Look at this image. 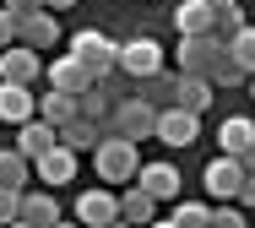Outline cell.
<instances>
[{"label":"cell","instance_id":"19","mask_svg":"<svg viewBox=\"0 0 255 228\" xmlns=\"http://www.w3.org/2000/svg\"><path fill=\"white\" fill-rule=\"evenodd\" d=\"M212 82H206L201 71H185L179 82H174V104H185V109H196V114H206V104H212Z\"/></svg>","mask_w":255,"mask_h":228},{"label":"cell","instance_id":"21","mask_svg":"<svg viewBox=\"0 0 255 228\" xmlns=\"http://www.w3.org/2000/svg\"><path fill=\"white\" fill-rule=\"evenodd\" d=\"M212 16H217V11H212L206 0H179V11H174V27H179L185 38H190V33H212Z\"/></svg>","mask_w":255,"mask_h":228},{"label":"cell","instance_id":"7","mask_svg":"<svg viewBox=\"0 0 255 228\" xmlns=\"http://www.w3.org/2000/svg\"><path fill=\"white\" fill-rule=\"evenodd\" d=\"M228 55V44H223V38H212V33H190V38H179V71H212V65H217V60Z\"/></svg>","mask_w":255,"mask_h":228},{"label":"cell","instance_id":"26","mask_svg":"<svg viewBox=\"0 0 255 228\" xmlns=\"http://www.w3.org/2000/svg\"><path fill=\"white\" fill-rule=\"evenodd\" d=\"M206 82H212V87H245V82H250V71H245L234 55H223L212 71H206Z\"/></svg>","mask_w":255,"mask_h":228},{"label":"cell","instance_id":"4","mask_svg":"<svg viewBox=\"0 0 255 228\" xmlns=\"http://www.w3.org/2000/svg\"><path fill=\"white\" fill-rule=\"evenodd\" d=\"M71 55L82 60L93 76H103V71H114V55H120V44H114L109 33H98V27H82V33H71Z\"/></svg>","mask_w":255,"mask_h":228},{"label":"cell","instance_id":"6","mask_svg":"<svg viewBox=\"0 0 255 228\" xmlns=\"http://www.w3.org/2000/svg\"><path fill=\"white\" fill-rule=\"evenodd\" d=\"M114 65H120V76H152V71H163V49H157V38H130V44H120V55H114Z\"/></svg>","mask_w":255,"mask_h":228},{"label":"cell","instance_id":"8","mask_svg":"<svg viewBox=\"0 0 255 228\" xmlns=\"http://www.w3.org/2000/svg\"><path fill=\"white\" fill-rule=\"evenodd\" d=\"M38 76H44L38 49H27V44H5V49H0V82H22V87H33Z\"/></svg>","mask_w":255,"mask_h":228},{"label":"cell","instance_id":"31","mask_svg":"<svg viewBox=\"0 0 255 228\" xmlns=\"http://www.w3.org/2000/svg\"><path fill=\"white\" fill-rule=\"evenodd\" d=\"M16 196H22V190L0 185V223H16Z\"/></svg>","mask_w":255,"mask_h":228},{"label":"cell","instance_id":"15","mask_svg":"<svg viewBox=\"0 0 255 228\" xmlns=\"http://www.w3.org/2000/svg\"><path fill=\"white\" fill-rule=\"evenodd\" d=\"M38 104H33V87H22V82H0V119L5 125H22V119H33Z\"/></svg>","mask_w":255,"mask_h":228},{"label":"cell","instance_id":"27","mask_svg":"<svg viewBox=\"0 0 255 228\" xmlns=\"http://www.w3.org/2000/svg\"><path fill=\"white\" fill-rule=\"evenodd\" d=\"M141 82H147V93H141L147 104H157V109H168V104H174V82H179V76H168V71H152V76H141Z\"/></svg>","mask_w":255,"mask_h":228},{"label":"cell","instance_id":"34","mask_svg":"<svg viewBox=\"0 0 255 228\" xmlns=\"http://www.w3.org/2000/svg\"><path fill=\"white\" fill-rule=\"evenodd\" d=\"M234 201H239V207H255V174H245V185H239Z\"/></svg>","mask_w":255,"mask_h":228},{"label":"cell","instance_id":"5","mask_svg":"<svg viewBox=\"0 0 255 228\" xmlns=\"http://www.w3.org/2000/svg\"><path fill=\"white\" fill-rule=\"evenodd\" d=\"M65 33H60V22H54L49 5H38V11H27V16H16V44H27V49H54Z\"/></svg>","mask_w":255,"mask_h":228},{"label":"cell","instance_id":"2","mask_svg":"<svg viewBox=\"0 0 255 228\" xmlns=\"http://www.w3.org/2000/svg\"><path fill=\"white\" fill-rule=\"evenodd\" d=\"M103 130H114V136H130V141L141 147V141L157 130V104H147L141 93H136V98H120V104L109 109V119H103Z\"/></svg>","mask_w":255,"mask_h":228},{"label":"cell","instance_id":"32","mask_svg":"<svg viewBox=\"0 0 255 228\" xmlns=\"http://www.w3.org/2000/svg\"><path fill=\"white\" fill-rule=\"evenodd\" d=\"M5 44H16V16L0 5V49H5Z\"/></svg>","mask_w":255,"mask_h":228},{"label":"cell","instance_id":"28","mask_svg":"<svg viewBox=\"0 0 255 228\" xmlns=\"http://www.w3.org/2000/svg\"><path fill=\"white\" fill-rule=\"evenodd\" d=\"M228 55H234V60H239V65L255 76V27H250V22H245V27L228 38Z\"/></svg>","mask_w":255,"mask_h":228},{"label":"cell","instance_id":"1","mask_svg":"<svg viewBox=\"0 0 255 228\" xmlns=\"http://www.w3.org/2000/svg\"><path fill=\"white\" fill-rule=\"evenodd\" d=\"M93 169H98L109 185H130L136 169H141V152H136V141H130V136L103 130V141L93 147Z\"/></svg>","mask_w":255,"mask_h":228},{"label":"cell","instance_id":"9","mask_svg":"<svg viewBox=\"0 0 255 228\" xmlns=\"http://www.w3.org/2000/svg\"><path fill=\"white\" fill-rule=\"evenodd\" d=\"M201 179H206V190H212L217 201H234V196H239V185H245V163H239L234 152H217V158L206 163Z\"/></svg>","mask_w":255,"mask_h":228},{"label":"cell","instance_id":"37","mask_svg":"<svg viewBox=\"0 0 255 228\" xmlns=\"http://www.w3.org/2000/svg\"><path fill=\"white\" fill-rule=\"evenodd\" d=\"M250 93H255V76H250Z\"/></svg>","mask_w":255,"mask_h":228},{"label":"cell","instance_id":"17","mask_svg":"<svg viewBox=\"0 0 255 228\" xmlns=\"http://www.w3.org/2000/svg\"><path fill=\"white\" fill-rule=\"evenodd\" d=\"M33 174H38V179H44V185H65V179H71V174H76V152H71V147H65V141H54L49 152H44V158H38V163H33Z\"/></svg>","mask_w":255,"mask_h":228},{"label":"cell","instance_id":"24","mask_svg":"<svg viewBox=\"0 0 255 228\" xmlns=\"http://www.w3.org/2000/svg\"><path fill=\"white\" fill-rule=\"evenodd\" d=\"M168 223L174 228H212V207H206V201H179V196H174Z\"/></svg>","mask_w":255,"mask_h":228},{"label":"cell","instance_id":"10","mask_svg":"<svg viewBox=\"0 0 255 228\" xmlns=\"http://www.w3.org/2000/svg\"><path fill=\"white\" fill-rule=\"evenodd\" d=\"M16 223H22V228H54V223H60V201L49 196V185L16 196Z\"/></svg>","mask_w":255,"mask_h":228},{"label":"cell","instance_id":"36","mask_svg":"<svg viewBox=\"0 0 255 228\" xmlns=\"http://www.w3.org/2000/svg\"><path fill=\"white\" fill-rule=\"evenodd\" d=\"M206 5H212V11H223V5H239V0H206Z\"/></svg>","mask_w":255,"mask_h":228},{"label":"cell","instance_id":"30","mask_svg":"<svg viewBox=\"0 0 255 228\" xmlns=\"http://www.w3.org/2000/svg\"><path fill=\"white\" fill-rule=\"evenodd\" d=\"M212 228H245V212H239V207H223V201H217V207H212Z\"/></svg>","mask_w":255,"mask_h":228},{"label":"cell","instance_id":"14","mask_svg":"<svg viewBox=\"0 0 255 228\" xmlns=\"http://www.w3.org/2000/svg\"><path fill=\"white\" fill-rule=\"evenodd\" d=\"M60 141H65L76 158H93V147L103 141V119H82V114L65 119V125H60Z\"/></svg>","mask_w":255,"mask_h":228},{"label":"cell","instance_id":"16","mask_svg":"<svg viewBox=\"0 0 255 228\" xmlns=\"http://www.w3.org/2000/svg\"><path fill=\"white\" fill-rule=\"evenodd\" d=\"M136 185L152 190L157 201H174V196H179V169H174V163H141V169H136Z\"/></svg>","mask_w":255,"mask_h":228},{"label":"cell","instance_id":"11","mask_svg":"<svg viewBox=\"0 0 255 228\" xmlns=\"http://www.w3.org/2000/svg\"><path fill=\"white\" fill-rule=\"evenodd\" d=\"M76 223L82 228H109L120 223V196H109V190H87V196H76Z\"/></svg>","mask_w":255,"mask_h":228},{"label":"cell","instance_id":"35","mask_svg":"<svg viewBox=\"0 0 255 228\" xmlns=\"http://www.w3.org/2000/svg\"><path fill=\"white\" fill-rule=\"evenodd\" d=\"M44 5H49V11H71L76 0H44Z\"/></svg>","mask_w":255,"mask_h":228},{"label":"cell","instance_id":"23","mask_svg":"<svg viewBox=\"0 0 255 228\" xmlns=\"http://www.w3.org/2000/svg\"><path fill=\"white\" fill-rule=\"evenodd\" d=\"M38 119H49L54 130H60L65 119H76V93H60V87H49V93H44V104H38Z\"/></svg>","mask_w":255,"mask_h":228},{"label":"cell","instance_id":"22","mask_svg":"<svg viewBox=\"0 0 255 228\" xmlns=\"http://www.w3.org/2000/svg\"><path fill=\"white\" fill-rule=\"evenodd\" d=\"M27 179H33V158H22L16 147H0V185L27 190Z\"/></svg>","mask_w":255,"mask_h":228},{"label":"cell","instance_id":"25","mask_svg":"<svg viewBox=\"0 0 255 228\" xmlns=\"http://www.w3.org/2000/svg\"><path fill=\"white\" fill-rule=\"evenodd\" d=\"M109 109H114V98L103 93L98 82H93L87 93H76V114H82V119H109Z\"/></svg>","mask_w":255,"mask_h":228},{"label":"cell","instance_id":"18","mask_svg":"<svg viewBox=\"0 0 255 228\" xmlns=\"http://www.w3.org/2000/svg\"><path fill=\"white\" fill-rule=\"evenodd\" d=\"M157 201L152 190H141V185H125V196H120V223H152L157 218Z\"/></svg>","mask_w":255,"mask_h":228},{"label":"cell","instance_id":"13","mask_svg":"<svg viewBox=\"0 0 255 228\" xmlns=\"http://www.w3.org/2000/svg\"><path fill=\"white\" fill-rule=\"evenodd\" d=\"M54 141H60V130H54L49 119H38V114H33V119H22V125H16V152H22V158H33V163H38V158H44V152H49Z\"/></svg>","mask_w":255,"mask_h":228},{"label":"cell","instance_id":"12","mask_svg":"<svg viewBox=\"0 0 255 228\" xmlns=\"http://www.w3.org/2000/svg\"><path fill=\"white\" fill-rule=\"evenodd\" d=\"M44 76H49V87H60V93H87V87L98 82V76H93V71H87V65H82L76 55L49 60V65H44Z\"/></svg>","mask_w":255,"mask_h":228},{"label":"cell","instance_id":"20","mask_svg":"<svg viewBox=\"0 0 255 228\" xmlns=\"http://www.w3.org/2000/svg\"><path fill=\"white\" fill-rule=\"evenodd\" d=\"M250 141H255V119H245V114H228V119L217 125V152H234V158H239Z\"/></svg>","mask_w":255,"mask_h":228},{"label":"cell","instance_id":"3","mask_svg":"<svg viewBox=\"0 0 255 228\" xmlns=\"http://www.w3.org/2000/svg\"><path fill=\"white\" fill-rule=\"evenodd\" d=\"M157 141L168 147V152H179V147H190L196 136H201V114L185 109V104H168V109H157Z\"/></svg>","mask_w":255,"mask_h":228},{"label":"cell","instance_id":"33","mask_svg":"<svg viewBox=\"0 0 255 228\" xmlns=\"http://www.w3.org/2000/svg\"><path fill=\"white\" fill-rule=\"evenodd\" d=\"M0 5H5V11H11V16H27V11H38V5H44V0H0Z\"/></svg>","mask_w":255,"mask_h":228},{"label":"cell","instance_id":"29","mask_svg":"<svg viewBox=\"0 0 255 228\" xmlns=\"http://www.w3.org/2000/svg\"><path fill=\"white\" fill-rule=\"evenodd\" d=\"M239 27H245V11H239V5H223V11L212 16V38H223V44H228Z\"/></svg>","mask_w":255,"mask_h":228}]
</instances>
